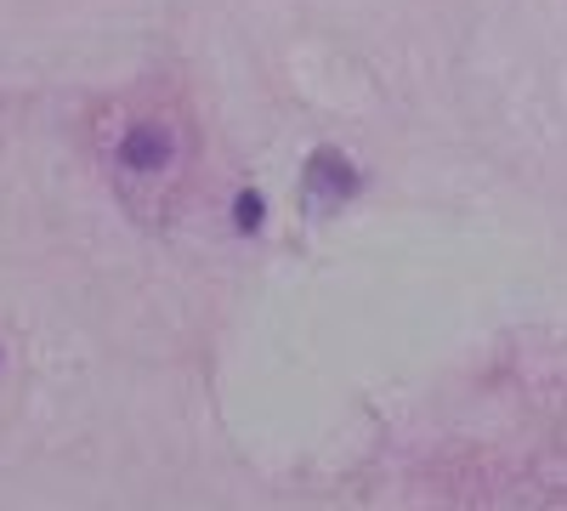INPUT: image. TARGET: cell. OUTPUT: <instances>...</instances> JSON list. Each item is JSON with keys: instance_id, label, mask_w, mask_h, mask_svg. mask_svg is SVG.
Returning a JSON list of instances; mask_svg holds the SVG:
<instances>
[{"instance_id": "obj_1", "label": "cell", "mask_w": 567, "mask_h": 511, "mask_svg": "<svg viewBox=\"0 0 567 511\" xmlns=\"http://www.w3.org/2000/svg\"><path fill=\"white\" fill-rule=\"evenodd\" d=\"M120 160H125L131 171H159V165L171 160V136H165L159 125H131V131L120 136Z\"/></svg>"}, {"instance_id": "obj_2", "label": "cell", "mask_w": 567, "mask_h": 511, "mask_svg": "<svg viewBox=\"0 0 567 511\" xmlns=\"http://www.w3.org/2000/svg\"><path fill=\"white\" fill-rule=\"evenodd\" d=\"M307 188L312 194H329V200H341V194H352L358 188V176H352V165L341 160V154H312V165H307Z\"/></svg>"}, {"instance_id": "obj_3", "label": "cell", "mask_w": 567, "mask_h": 511, "mask_svg": "<svg viewBox=\"0 0 567 511\" xmlns=\"http://www.w3.org/2000/svg\"><path fill=\"white\" fill-rule=\"evenodd\" d=\"M261 216H267L261 194H239V205H233V222H239L245 234H250V227H261Z\"/></svg>"}]
</instances>
